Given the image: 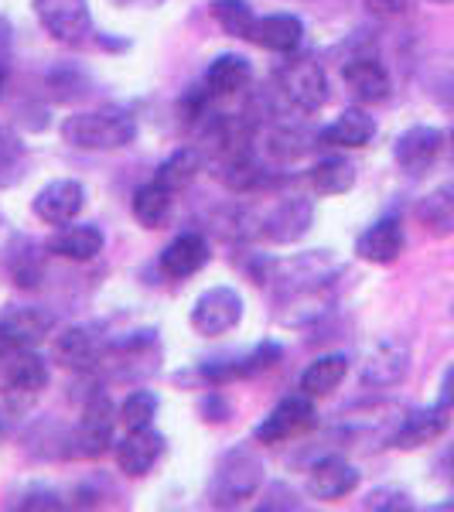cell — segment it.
Instances as JSON below:
<instances>
[{
    "label": "cell",
    "instance_id": "1",
    "mask_svg": "<svg viewBox=\"0 0 454 512\" xmlns=\"http://www.w3.org/2000/svg\"><path fill=\"white\" fill-rule=\"evenodd\" d=\"M338 260L335 250H308L277 260L270 267V291H274L280 308H294L297 315L291 318V325L297 321L318 318L325 311V291L332 287V280L338 274Z\"/></svg>",
    "mask_w": 454,
    "mask_h": 512
},
{
    "label": "cell",
    "instance_id": "2",
    "mask_svg": "<svg viewBox=\"0 0 454 512\" xmlns=\"http://www.w3.org/2000/svg\"><path fill=\"white\" fill-rule=\"evenodd\" d=\"M263 485V458L253 444H233L219 454L209 478V502L216 509H236L260 492Z\"/></svg>",
    "mask_w": 454,
    "mask_h": 512
},
{
    "label": "cell",
    "instance_id": "3",
    "mask_svg": "<svg viewBox=\"0 0 454 512\" xmlns=\"http://www.w3.org/2000/svg\"><path fill=\"white\" fill-rule=\"evenodd\" d=\"M62 140L79 151H120L137 140V120L127 110H86L62 123Z\"/></svg>",
    "mask_w": 454,
    "mask_h": 512
},
{
    "label": "cell",
    "instance_id": "4",
    "mask_svg": "<svg viewBox=\"0 0 454 512\" xmlns=\"http://www.w3.org/2000/svg\"><path fill=\"white\" fill-rule=\"evenodd\" d=\"M117 420H120V410L113 407L110 393L106 390H93L82 403V417L76 424V431L69 434V448L65 454L69 458H79V461H93V458H103L106 448L113 444V431H117Z\"/></svg>",
    "mask_w": 454,
    "mask_h": 512
},
{
    "label": "cell",
    "instance_id": "5",
    "mask_svg": "<svg viewBox=\"0 0 454 512\" xmlns=\"http://www.w3.org/2000/svg\"><path fill=\"white\" fill-rule=\"evenodd\" d=\"M280 99L297 113H318L328 103V72L311 55H294L274 72Z\"/></svg>",
    "mask_w": 454,
    "mask_h": 512
},
{
    "label": "cell",
    "instance_id": "6",
    "mask_svg": "<svg viewBox=\"0 0 454 512\" xmlns=\"http://www.w3.org/2000/svg\"><path fill=\"white\" fill-rule=\"evenodd\" d=\"M35 18L52 41L59 45H86L93 35V11L89 0H31Z\"/></svg>",
    "mask_w": 454,
    "mask_h": 512
},
{
    "label": "cell",
    "instance_id": "7",
    "mask_svg": "<svg viewBox=\"0 0 454 512\" xmlns=\"http://www.w3.org/2000/svg\"><path fill=\"white\" fill-rule=\"evenodd\" d=\"M243 315H246L243 294L229 284H216L195 297L188 321H192V328L202 338H219V335L233 332L239 321H243Z\"/></svg>",
    "mask_w": 454,
    "mask_h": 512
},
{
    "label": "cell",
    "instance_id": "8",
    "mask_svg": "<svg viewBox=\"0 0 454 512\" xmlns=\"http://www.w3.org/2000/svg\"><path fill=\"white\" fill-rule=\"evenodd\" d=\"M407 373H410V345L396 335H386L373 342L359 362L362 386H373V390H386V386L403 383Z\"/></svg>",
    "mask_w": 454,
    "mask_h": 512
},
{
    "label": "cell",
    "instance_id": "9",
    "mask_svg": "<svg viewBox=\"0 0 454 512\" xmlns=\"http://www.w3.org/2000/svg\"><path fill=\"white\" fill-rule=\"evenodd\" d=\"M315 424H318V410H315V403H311V396L294 393V396H284V400L263 417V424L253 431V437H257L260 444H284V441H291V437L308 434Z\"/></svg>",
    "mask_w": 454,
    "mask_h": 512
},
{
    "label": "cell",
    "instance_id": "10",
    "mask_svg": "<svg viewBox=\"0 0 454 512\" xmlns=\"http://www.w3.org/2000/svg\"><path fill=\"white\" fill-rule=\"evenodd\" d=\"M311 222H315V202L304 195H284L263 212L257 226H260V236H267L270 243L291 246L297 239L308 236Z\"/></svg>",
    "mask_w": 454,
    "mask_h": 512
},
{
    "label": "cell",
    "instance_id": "11",
    "mask_svg": "<svg viewBox=\"0 0 454 512\" xmlns=\"http://www.w3.org/2000/svg\"><path fill=\"white\" fill-rule=\"evenodd\" d=\"M31 209H35V216L45 222V226H69V222H76L79 212L86 209V185L76 178L48 181L35 195Z\"/></svg>",
    "mask_w": 454,
    "mask_h": 512
},
{
    "label": "cell",
    "instance_id": "12",
    "mask_svg": "<svg viewBox=\"0 0 454 512\" xmlns=\"http://www.w3.org/2000/svg\"><path fill=\"white\" fill-rule=\"evenodd\" d=\"M110 342H103L93 328H65L62 335L52 338V359L69 373H89L103 366Z\"/></svg>",
    "mask_w": 454,
    "mask_h": 512
},
{
    "label": "cell",
    "instance_id": "13",
    "mask_svg": "<svg viewBox=\"0 0 454 512\" xmlns=\"http://www.w3.org/2000/svg\"><path fill=\"white\" fill-rule=\"evenodd\" d=\"M441 151H444V134L437 127H424V123L403 130L393 144V158L400 164V171H407L414 178L431 171L434 161L441 158Z\"/></svg>",
    "mask_w": 454,
    "mask_h": 512
},
{
    "label": "cell",
    "instance_id": "14",
    "mask_svg": "<svg viewBox=\"0 0 454 512\" xmlns=\"http://www.w3.org/2000/svg\"><path fill=\"white\" fill-rule=\"evenodd\" d=\"M359 468L345 461L342 454H328L311 465L308 472V495L321 502H338L359 489Z\"/></svg>",
    "mask_w": 454,
    "mask_h": 512
},
{
    "label": "cell",
    "instance_id": "15",
    "mask_svg": "<svg viewBox=\"0 0 454 512\" xmlns=\"http://www.w3.org/2000/svg\"><path fill=\"white\" fill-rule=\"evenodd\" d=\"M448 427H451L448 407H441V403H437V407H420L400 420V427L393 431L390 444L400 451H417V448H427V444L441 441Z\"/></svg>",
    "mask_w": 454,
    "mask_h": 512
},
{
    "label": "cell",
    "instance_id": "16",
    "mask_svg": "<svg viewBox=\"0 0 454 512\" xmlns=\"http://www.w3.org/2000/svg\"><path fill=\"white\" fill-rule=\"evenodd\" d=\"M0 386L7 396H38L48 386V362L35 349H14L0 369Z\"/></svg>",
    "mask_w": 454,
    "mask_h": 512
},
{
    "label": "cell",
    "instance_id": "17",
    "mask_svg": "<svg viewBox=\"0 0 454 512\" xmlns=\"http://www.w3.org/2000/svg\"><path fill=\"white\" fill-rule=\"evenodd\" d=\"M164 434L154 431V427H134L123 441L117 444V465L123 475L130 478H144L164 454Z\"/></svg>",
    "mask_w": 454,
    "mask_h": 512
},
{
    "label": "cell",
    "instance_id": "18",
    "mask_svg": "<svg viewBox=\"0 0 454 512\" xmlns=\"http://www.w3.org/2000/svg\"><path fill=\"white\" fill-rule=\"evenodd\" d=\"M403 246H407V236H403L400 219H379L366 233H359L356 239V256L366 263H376V267H390V263L400 260Z\"/></svg>",
    "mask_w": 454,
    "mask_h": 512
},
{
    "label": "cell",
    "instance_id": "19",
    "mask_svg": "<svg viewBox=\"0 0 454 512\" xmlns=\"http://www.w3.org/2000/svg\"><path fill=\"white\" fill-rule=\"evenodd\" d=\"M209 239L198 233H181L161 250V274L171 280H188L209 263Z\"/></svg>",
    "mask_w": 454,
    "mask_h": 512
},
{
    "label": "cell",
    "instance_id": "20",
    "mask_svg": "<svg viewBox=\"0 0 454 512\" xmlns=\"http://www.w3.org/2000/svg\"><path fill=\"white\" fill-rule=\"evenodd\" d=\"M342 79L349 86V93L359 99V103H383L393 93V79L386 72V65L373 59V55H359L342 69Z\"/></svg>",
    "mask_w": 454,
    "mask_h": 512
},
{
    "label": "cell",
    "instance_id": "21",
    "mask_svg": "<svg viewBox=\"0 0 454 512\" xmlns=\"http://www.w3.org/2000/svg\"><path fill=\"white\" fill-rule=\"evenodd\" d=\"M318 137H321V144H328V147H352V151H356V147H366L369 140L376 137V120L369 117L362 106H349V110L338 113Z\"/></svg>",
    "mask_w": 454,
    "mask_h": 512
},
{
    "label": "cell",
    "instance_id": "22",
    "mask_svg": "<svg viewBox=\"0 0 454 512\" xmlns=\"http://www.w3.org/2000/svg\"><path fill=\"white\" fill-rule=\"evenodd\" d=\"M52 325H55V318L38 308H14L0 318V332H4V338L14 349H35L38 342L48 338Z\"/></svg>",
    "mask_w": 454,
    "mask_h": 512
},
{
    "label": "cell",
    "instance_id": "23",
    "mask_svg": "<svg viewBox=\"0 0 454 512\" xmlns=\"http://www.w3.org/2000/svg\"><path fill=\"white\" fill-rule=\"evenodd\" d=\"M304 41V21L294 18V14H267L257 24V35H253V45L267 48V52L277 55H294Z\"/></svg>",
    "mask_w": 454,
    "mask_h": 512
},
{
    "label": "cell",
    "instance_id": "24",
    "mask_svg": "<svg viewBox=\"0 0 454 512\" xmlns=\"http://www.w3.org/2000/svg\"><path fill=\"white\" fill-rule=\"evenodd\" d=\"M48 253L62 256V260H76V263H89L103 253V233L96 226H62V233H55L45 246Z\"/></svg>",
    "mask_w": 454,
    "mask_h": 512
},
{
    "label": "cell",
    "instance_id": "25",
    "mask_svg": "<svg viewBox=\"0 0 454 512\" xmlns=\"http://www.w3.org/2000/svg\"><path fill=\"white\" fill-rule=\"evenodd\" d=\"M253 79V69L250 62L243 59V55H216V59L209 62V69H205V89H209L212 96H236L243 93L246 86H250Z\"/></svg>",
    "mask_w": 454,
    "mask_h": 512
},
{
    "label": "cell",
    "instance_id": "26",
    "mask_svg": "<svg viewBox=\"0 0 454 512\" xmlns=\"http://www.w3.org/2000/svg\"><path fill=\"white\" fill-rule=\"evenodd\" d=\"M417 219L431 236H454V178L420 198Z\"/></svg>",
    "mask_w": 454,
    "mask_h": 512
},
{
    "label": "cell",
    "instance_id": "27",
    "mask_svg": "<svg viewBox=\"0 0 454 512\" xmlns=\"http://www.w3.org/2000/svg\"><path fill=\"white\" fill-rule=\"evenodd\" d=\"M171 205H175V192L164 188L161 181H147L134 192V202H130V212L144 229H161L171 216Z\"/></svg>",
    "mask_w": 454,
    "mask_h": 512
},
{
    "label": "cell",
    "instance_id": "28",
    "mask_svg": "<svg viewBox=\"0 0 454 512\" xmlns=\"http://www.w3.org/2000/svg\"><path fill=\"white\" fill-rule=\"evenodd\" d=\"M345 376H349V355H342V352L321 355V359H315L301 373V393L328 396L345 383Z\"/></svg>",
    "mask_w": 454,
    "mask_h": 512
},
{
    "label": "cell",
    "instance_id": "29",
    "mask_svg": "<svg viewBox=\"0 0 454 512\" xmlns=\"http://www.w3.org/2000/svg\"><path fill=\"white\" fill-rule=\"evenodd\" d=\"M308 178L318 195L335 198V195L352 192V185H356V168H352V161H345L335 154V158H321L315 168L308 171Z\"/></svg>",
    "mask_w": 454,
    "mask_h": 512
},
{
    "label": "cell",
    "instance_id": "30",
    "mask_svg": "<svg viewBox=\"0 0 454 512\" xmlns=\"http://www.w3.org/2000/svg\"><path fill=\"white\" fill-rule=\"evenodd\" d=\"M212 18H216V24L222 28V35L243 38V41H253L257 24H260V14L253 11L246 0H216V4H212Z\"/></svg>",
    "mask_w": 454,
    "mask_h": 512
},
{
    "label": "cell",
    "instance_id": "31",
    "mask_svg": "<svg viewBox=\"0 0 454 512\" xmlns=\"http://www.w3.org/2000/svg\"><path fill=\"white\" fill-rule=\"evenodd\" d=\"M198 171H202V151H195V147H181V151L171 154L168 161L158 168V178L164 188H171V192H181V188H188L192 181L198 178Z\"/></svg>",
    "mask_w": 454,
    "mask_h": 512
},
{
    "label": "cell",
    "instance_id": "32",
    "mask_svg": "<svg viewBox=\"0 0 454 512\" xmlns=\"http://www.w3.org/2000/svg\"><path fill=\"white\" fill-rule=\"evenodd\" d=\"M158 417V396L151 390H130L127 400L120 403V420L127 424V431L134 427H151Z\"/></svg>",
    "mask_w": 454,
    "mask_h": 512
},
{
    "label": "cell",
    "instance_id": "33",
    "mask_svg": "<svg viewBox=\"0 0 454 512\" xmlns=\"http://www.w3.org/2000/svg\"><path fill=\"white\" fill-rule=\"evenodd\" d=\"M7 267H11V277L18 287H35L41 280V253H35V246L31 243H24L11 253Z\"/></svg>",
    "mask_w": 454,
    "mask_h": 512
},
{
    "label": "cell",
    "instance_id": "34",
    "mask_svg": "<svg viewBox=\"0 0 454 512\" xmlns=\"http://www.w3.org/2000/svg\"><path fill=\"white\" fill-rule=\"evenodd\" d=\"M21 161H24L21 140L0 127V185H11V181L18 178Z\"/></svg>",
    "mask_w": 454,
    "mask_h": 512
},
{
    "label": "cell",
    "instance_id": "35",
    "mask_svg": "<svg viewBox=\"0 0 454 512\" xmlns=\"http://www.w3.org/2000/svg\"><path fill=\"white\" fill-rule=\"evenodd\" d=\"M362 509H383V512H407L414 509V499L403 489H376L362 499Z\"/></svg>",
    "mask_w": 454,
    "mask_h": 512
},
{
    "label": "cell",
    "instance_id": "36",
    "mask_svg": "<svg viewBox=\"0 0 454 512\" xmlns=\"http://www.w3.org/2000/svg\"><path fill=\"white\" fill-rule=\"evenodd\" d=\"M21 509H62V499L52 489H31L21 495Z\"/></svg>",
    "mask_w": 454,
    "mask_h": 512
},
{
    "label": "cell",
    "instance_id": "37",
    "mask_svg": "<svg viewBox=\"0 0 454 512\" xmlns=\"http://www.w3.org/2000/svg\"><path fill=\"white\" fill-rule=\"evenodd\" d=\"M379 18H403L410 11V0H362Z\"/></svg>",
    "mask_w": 454,
    "mask_h": 512
},
{
    "label": "cell",
    "instance_id": "38",
    "mask_svg": "<svg viewBox=\"0 0 454 512\" xmlns=\"http://www.w3.org/2000/svg\"><path fill=\"white\" fill-rule=\"evenodd\" d=\"M437 403L454 410V362L444 369V376H441V396H437Z\"/></svg>",
    "mask_w": 454,
    "mask_h": 512
},
{
    "label": "cell",
    "instance_id": "39",
    "mask_svg": "<svg viewBox=\"0 0 454 512\" xmlns=\"http://www.w3.org/2000/svg\"><path fill=\"white\" fill-rule=\"evenodd\" d=\"M117 7H154V4H161V0H113Z\"/></svg>",
    "mask_w": 454,
    "mask_h": 512
},
{
    "label": "cell",
    "instance_id": "40",
    "mask_svg": "<svg viewBox=\"0 0 454 512\" xmlns=\"http://www.w3.org/2000/svg\"><path fill=\"white\" fill-rule=\"evenodd\" d=\"M7 38V24H4V18H0V41Z\"/></svg>",
    "mask_w": 454,
    "mask_h": 512
},
{
    "label": "cell",
    "instance_id": "41",
    "mask_svg": "<svg viewBox=\"0 0 454 512\" xmlns=\"http://www.w3.org/2000/svg\"><path fill=\"white\" fill-rule=\"evenodd\" d=\"M431 4H454V0H431Z\"/></svg>",
    "mask_w": 454,
    "mask_h": 512
},
{
    "label": "cell",
    "instance_id": "42",
    "mask_svg": "<svg viewBox=\"0 0 454 512\" xmlns=\"http://www.w3.org/2000/svg\"><path fill=\"white\" fill-rule=\"evenodd\" d=\"M0 89H4V69H0Z\"/></svg>",
    "mask_w": 454,
    "mask_h": 512
},
{
    "label": "cell",
    "instance_id": "43",
    "mask_svg": "<svg viewBox=\"0 0 454 512\" xmlns=\"http://www.w3.org/2000/svg\"><path fill=\"white\" fill-rule=\"evenodd\" d=\"M451 144H454V130H451Z\"/></svg>",
    "mask_w": 454,
    "mask_h": 512
},
{
    "label": "cell",
    "instance_id": "44",
    "mask_svg": "<svg viewBox=\"0 0 454 512\" xmlns=\"http://www.w3.org/2000/svg\"><path fill=\"white\" fill-rule=\"evenodd\" d=\"M0 431H4V424H0Z\"/></svg>",
    "mask_w": 454,
    "mask_h": 512
}]
</instances>
